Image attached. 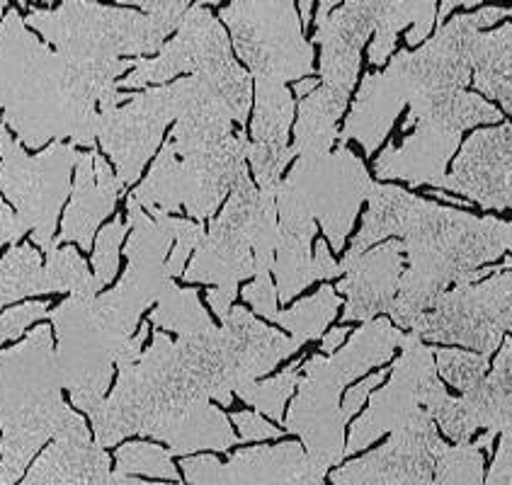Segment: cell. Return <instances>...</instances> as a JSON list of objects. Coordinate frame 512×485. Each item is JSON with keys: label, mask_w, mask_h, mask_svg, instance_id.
<instances>
[{"label": "cell", "mask_w": 512, "mask_h": 485, "mask_svg": "<svg viewBox=\"0 0 512 485\" xmlns=\"http://www.w3.org/2000/svg\"><path fill=\"white\" fill-rule=\"evenodd\" d=\"M250 384L221 328L202 338L153 335L139 362L119 367V381L93 415L95 444L115 447L132 435L168 444L170 456L238 447L231 422L212 401L229 408L233 393Z\"/></svg>", "instance_id": "6da1fadb"}, {"label": "cell", "mask_w": 512, "mask_h": 485, "mask_svg": "<svg viewBox=\"0 0 512 485\" xmlns=\"http://www.w3.org/2000/svg\"><path fill=\"white\" fill-rule=\"evenodd\" d=\"M136 61L76 64L27 32L10 10L0 22V110L5 124L37 148L68 136L73 146H93L100 112L115 110L129 95L117 78Z\"/></svg>", "instance_id": "7a4b0ae2"}, {"label": "cell", "mask_w": 512, "mask_h": 485, "mask_svg": "<svg viewBox=\"0 0 512 485\" xmlns=\"http://www.w3.org/2000/svg\"><path fill=\"white\" fill-rule=\"evenodd\" d=\"M231 107L219 90L195 76V90L173 134L158 153L149 178L132 192L134 202L151 214L187 209L202 224L219 209L241 175L248 173V134L233 131Z\"/></svg>", "instance_id": "3957f363"}, {"label": "cell", "mask_w": 512, "mask_h": 485, "mask_svg": "<svg viewBox=\"0 0 512 485\" xmlns=\"http://www.w3.org/2000/svg\"><path fill=\"white\" fill-rule=\"evenodd\" d=\"M398 236L403 238L408 270L401 275L389 316L401 328H411L449 284H474L496 272L483 267L510 248L512 228L493 216L479 219L413 194Z\"/></svg>", "instance_id": "277c9868"}, {"label": "cell", "mask_w": 512, "mask_h": 485, "mask_svg": "<svg viewBox=\"0 0 512 485\" xmlns=\"http://www.w3.org/2000/svg\"><path fill=\"white\" fill-rule=\"evenodd\" d=\"M76 418L61 398L49 328L0 350V485H17L34 454Z\"/></svg>", "instance_id": "5b68a950"}, {"label": "cell", "mask_w": 512, "mask_h": 485, "mask_svg": "<svg viewBox=\"0 0 512 485\" xmlns=\"http://www.w3.org/2000/svg\"><path fill=\"white\" fill-rule=\"evenodd\" d=\"M403 333L389 318H372L355 330L347 347L333 355H316L306 362V376L299 381L287 418V430L301 437L304 452L321 471L345 459V425L340 393L357 376L381 367L394 357Z\"/></svg>", "instance_id": "8992f818"}, {"label": "cell", "mask_w": 512, "mask_h": 485, "mask_svg": "<svg viewBox=\"0 0 512 485\" xmlns=\"http://www.w3.org/2000/svg\"><path fill=\"white\" fill-rule=\"evenodd\" d=\"M132 8L68 0L56 10H32L27 25L76 64H110L119 56H141L163 49V39L178 30L190 3L182 0H127Z\"/></svg>", "instance_id": "52a82bcc"}, {"label": "cell", "mask_w": 512, "mask_h": 485, "mask_svg": "<svg viewBox=\"0 0 512 485\" xmlns=\"http://www.w3.org/2000/svg\"><path fill=\"white\" fill-rule=\"evenodd\" d=\"M49 318L59 335L54 355L61 386L71 391L73 405L93 418L110 388L112 367L139 362L149 325L129 335L100 296L73 294L49 311Z\"/></svg>", "instance_id": "ba28073f"}, {"label": "cell", "mask_w": 512, "mask_h": 485, "mask_svg": "<svg viewBox=\"0 0 512 485\" xmlns=\"http://www.w3.org/2000/svg\"><path fill=\"white\" fill-rule=\"evenodd\" d=\"M503 112L483 97L466 90L432 93L411 102L403 134L413 131L403 146H386L377 161L381 180H406L408 185H430L442 190L449 158L459 148L462 131L476 124L500 122Z\"/></svg>", "instance_id": "9c48e42d"}, {"label": "cell", "mask_w": 512, "mask_h": 485, "mask_svg": "<svg viewBox=\"0 0 512 485\" xmlns=\"http://www.w3.org/2000/svg\"><path fill=\"white\" fill-rule=\"evenodd\" d=\"M367 168L350 148L299 156L289 178L277 190L280 224H321L333 250H343L362 202L372 192Z\"/></svg>", "instance_id": "30bf717a"}, {"label": "cell", "mask_w": 512, "mask_h": 485, "mask_svg": "<svg viewBox=\"0 0 512 485\" xmlns=\"http://www.w3.org/2000/svg\"><path fill=\"white\" fill-rule=\"evenodd\" d=\"M233 47L255 81L287 85L314 73V44L301 34L297 5L289 0H241L221 8Z\"/></svg>", "instance_id": "8fae6325"}, {"label": "cell", "mask_w": 512, "mask_h": 485, "mask_svg": "<svg viewBox=\"0 0 512 485\" xmlns=\"http://www.w3.org/2000/svg\"><path fill=\"white\" fill-rule=\"evenodd\" d=\"M78 156L76 146L61 141H54L39 156H27L0 124V190L15 204L17 221L25 231H32L42 250L54 243L56 216L71 194V168Z\"/></svg>", "instance_id": "7c38bea8"}, {"label": "cell", "mask_w": 512, "mask_h": 485, "mask_svg": "<svg viewBox=\"0 0 512 485\" xmlns=\"http://www.w3.org/2000/svg\"><path fill=\"white\" fill-rule=\"evenodd\" d=\"M510 265L481 284H462L445 291L428 311L411 325L420 340L442 345H464L491 357L498 350L503 333L510 330Z\"/></svg>", "instance_id": "4fadbf2b"}, {"label": "cell", "mask_w": 512, "mask_h": 485, "mask_svg": "<svg viewBox=\"0 0 512 485\" xmlns=\"http://www.w3.org/2000/svg\"><path fill=\"white\" fill-rule=\"evenodd\" d=\"M127 216V226L132 228V238L127 243L129 267L115 291H107L100 299L119 325L134 335L141 313L161 301V296L173 284V277L168 275V250L175 241L178 219L168 214H153L151 219L134 202L132 194L127 199Z\"/></svg>", "instance_id": "5bb4252c"}, {"label": "cell", "mask_w": 512, "mask_h": 485, "mask_svg": "<svg viewBox=\"0 0 512 485\" xmlns=\"http://www.w3.org/2000/svg\"><path fill=\"white\" fill-rule=\"evenodd\" d=\"M195 90V78H182L173 85L146 90L144 95H134V100L124 107L100 112L98 136L107 156L115 158L117 178L122 185H132L139 178L144 165L156 153L163 129L170 122H178L185 112Z\"/></svg>", "instance_id": "9a60e30c"}, {"label": "cell", "mask_w": 512, "mask_h": 485, "mask_svg": "<svg viewBox=\"0 0 512 485\" xmlns=\"http://www.w3.org/2000/svg\"><path fill=\"white\" fill-rule=\"evenodd\" d=\"M403 355L396 359L391 381L372 396L369 410L352 427L345 454H357L372 447L384 432L413 418L418 410L432 413L447 396L435 369V357L418 335H403Z\"/></svg>", "instance_id": "2e32d148"}, {"label": "cell", "mask_w": 512, "mask_h": 485, "mask_svg": "<svg viewBox=\"0 0 512 485\" xmlns=\"http://www.w3.org/2000/svg\"><path fill=\"white\" fill-rule=\"evenodd\" d=\"M479 34V15H459L449 25H442L423 49L398 51L384 73L406 105L432 93L466 90L471 83V49Z\"/></svg>", "instance_id": "e0dca14e"}, {"label": "cell", "mask_w": 512, "mask_h": 485, "mask_svg": "<svg viewBox=\"0 0 512 485\" xmlns=\"http://www.w3.org/2000/svg\"><path fill=\"white\" fill-rule=\"evenodd\" d=\"M445 442L425 410L394 427L377 452L331 473L333 485H432V473Z\"/></svg>", "instance_id": "ac0fdd59"}, {"label": "cell", "mask_w": 512, "mask_h": 485, "mask_svg": "<svg viewBox=\"0 0 512 485\" xmlns=\"http://www.w3.org/2000/svg\"><path fill=\"white\" fill-rule=\"evenodd\" d=\"M236 61L231 59V42L224 27L207 5H190L182 17L178 34L158 51L156 59H136L132 76L122 78V88H141L146 83H163L180 73L214 76Z\"/></svg>", "instance_id": "d6986e66"}, {"label": "cell", "mask_w": 512, "mask_h": 485, "mask_svg": "<svg viewBox=\"0 0 512 485\" xmlns=\"http://www.w3.org/2000/svg\"><path fill=\"white\" fill-rule=\"evenodd\" d=\"M182 471L192 485H326V471L297 442L241 449L226 464L216 456H192L182 461Z\"/></svg>", "instance_id": "ffe728a7"}, {"label": "cell", "mask_w": 512, "mask_h": 485, "mask_svg": "<svg viewBox=\"0 0 512 485\" xmlns=\"http://www.w3.org/2000/svg\"><path fill=\"white\" fill-rule=\"evenodd\" d=\"M377 25V0H335L318 5L316 42L321 44L323 88L340 97H350L360 73V49Z\"/></svg>", "instance_id": "44dd1931"}, {"label": "cell", "mask_w": 512, "mask_h": 485, "mask_svg": "<svg viewBox=\"0 0 512 485\" xmlns=\"http://www.w3.org/2000/svg\"><path fill=\"white\" fill-rule=\"evenodd\" d=\"M510 386H512V342H505L491 374H486L462 398L447 393L432 410V422L445 430L457 444H469L479 427H486L493 437L510 430Z\"/></svg>", "instance_id": "7402d4cb"}, {"label": "cell", "mask_w": 512, "mask_h": 485, "mask_svg": "<svg viewBox=\"0 0 512 485\" xmlns=\"http://www.w3.org/2000/svg\"><path fill=\"white\" fill-rule=\"evenodd\" d=\"M510 124L481 129L464 144L454 170L445 175L442 190L466 194L483 209L510 207Z\"/></svg>", "instance_id": "603a6c76"}, {"label": "cell", "mask_w": 512, "mask_h": 485, "mask_svg": "<svg viewBox=\"0 0 512 485\" xmlns=\"http://www.w3.org/2000/svg\"><path fill=\"white\" fill-rule=\"evenodd\" d=\"M294 117V100L287 85L255 81L253 141H248L246 158L253 165L258 190L277 194L282 173L294 158L289 141V124Z\"/></svg>", "instance_id": "cb8c5ba5"}, {"label": "cell", "mask_w": 512, "mask_h": 485, "mask_svg": "<svg viewBox=\"0 0 512 485\" xmlns=\"http://www.w3.org/2000/svg\"><path fill=\"white\" fill-rule=\"evenodd\" d=\"M345 279L335 291L347 296L345 323L372 321L379 311H389L403 275V243L389 241L367 250L352 262H338Z\"/></svg>", "instance_id": "d4e9b609"}, {"label": "cell", "mask_w": 512, "mask_h": 485, "mask_svg": "<svg viewBox=\"0 0 512 485\" xmlns=\"http://www.w3.org/2000/svg\"><path fill=\"white\" fill-rule=\"evenodd\" d=\"M110 456L90 439L81 415L54 437L20 485H107Z\"/></svg>", "instance_id": "484cf974"}, {"label": "cell", "mask_w": 512, "mask_h": 485, "mask_svg": "<svg viewBox=\"0 0 512 485\" xmlns=\"http://www.w3.org/2000/svg\"><path fill=\"white\" fill-rule=\"evenodd\" d=\"M122 180L112 173V168L98 153H81L76 163V185H73V197L61 224V233L51 245L73 241L83 250H90L95 231L105 216L115 209L119 192H122Z\"/></svg>", "instance_id": "4316f807"}, {"label": "cell", "mask_w": 512, "mask_h": 485, "mask_svg": "<svg viewBox=\"0 0 512 485\" xmlns=\"http://www.w3.org/2000/svg\"><path fill=\"white\" fill-rule=\"evenodd\" d=\"M182 275L190 284H214L216 289L233 291H238L243 279L255 275L253 250L231 204H226L219 219H214L212 228L204 233L195 258Z\"/></svg>", "instance_id": "83f0119b"}, {"label": "cell", "mask_w": 512, "mask_h": 485, "mask_svg": "<svg viewBox=\"0 0 512 485\" xmlns=\"http://www.w3.org/2000/svg\"><path fill=\"white\" fill-rule=\"evenodd\" d=\"M316 224H277V262L272 265L277 275V301L289 299L304 291L316 279H335L343 275L340 265L328 253V243L318 241L311 253Z\"/></svg>", "instance_id": "f1b7e54d"}, {"label": "cell", "mask_w": 512, "mask_h": 485, "mask_svg": "<svg viewBox=\"0 0 512 485\" xmlns=\"http://www.w3.org/2000/svg\"><path fill=\"white\" fill-rule=\"evenodd\" d=\"M403 107L406 100L398 95L396 85L386 78V73H372L362 81L355 105L347 114L343 134H338L340 144L347 146V139L360 141L369 156L384 144Z\"/></svg>", "instance_id": "f546056e"}, {"label": "cell", "mask_w": 512, "mask_h": 485, "mask_svg": "<svg viewBox=\"0 0 512 485\" xmlns=\"http://www.w3.org/2000/svg\"><path fill=\"white\" fill-rule=\"evenodd\" d=\"M221 330L229 335L233 350L241 359L243 372L250 381H258V376L267 374L282 359L301 350L297 342L284 338L277 330H270L241 306L231 308L229 316L221 321Z\"/></svg>", "instance_id": "4dcf8cb0"}, {"label": "cell", "mask_w": 512, "mask_h": 485, "mask_svg": "<svg viewBox=\"0 0 512 485\" xmlns=\"http://www.w3.org/2000/svg\"><path fill=\"white\" fill-rule=\"evenodd\" d=\"M347 97L331 93L328 88H316L299 102V122L294 131V156L328 153L338 141V119L343 117Z\"/></svg>", "instance_id": "1f68e13d"}, {"label": "cell", "mask_w": 512, "mask_h": 485, "mask_svg": "<svg viewBox=\"0 0 512 485\" xmlns=\"http://www.w3.org/2000/svg\"><path fill=\"white\" fill-rule=\"evenodd\" d=\"M437 20V5L432 0H420V3H394V0H377V25H374L372 47H369V61L372 64H386L396 44V34L413 22V32L408 34V42L420 44L428 37L432 25Z\"/></svg>", "instance_id": "d6a6232c"}, {"label": "cell", "mask_w": 512, "mask_h": 485, "mask_svg": "<svg viewBox=\"0 0 512 485\" xmlns=\"http://www.w3.org/2000/svg\"><path fill=\"white\" fill-rule=\"evenodd\" d=\"M510 49H512V27L479 34L471 49V81L483 95L496 97L503 102L505 110H512L510 93Z\"/></svg>", "instance_id": "836d02e7"}, {"label": "cell", "mask_w": 512, "mask_h": 485, "mask_svg": "<svg viewBox=\"0 0 512 485\" xmlns=\"http://www.w3.org/2000/svg\"><path fill=\"white\" fill-rule=\"evenodd\" d=\"M151 323L163 330H173L180 338H202L216 328L199 304L197 291L180 289L175 282L158 301V308L151 313Z\"/></svg>", "instance_id": "e575fe53"}, {"label": "cell", "mask_w": 512, "mask_h": 485, "mask_svg": "<svg viewBox=\"0 0 512 485\" xmlns=\"http://www.w3.org/2000/svg\"><path fill=\"white\" fill-rule=\"evenodd\" d=\"M340 296L335 294L333 287H321L314 296L299 301L297 306L287 308V311H277L275 321L280 323L284 330L292 333V340L301 347L304 342L318 340L323 335V330L328 328V323L335 318V311H338Z\"/></svg>", "instance_id": "d590c367"}, {"label": "cell", "mask_w": 512, "mask_h": 485, "mask_svg": "<svg viewBox=\"0 0 512 485\" xmlns=\"http://www.w3.org/2000/svg\"><path fill=\"white\" fill-rule=\"evenodd\" d=\"M47 294L44 265L32 245H13L0 262V308L30 294Z\"/></svg>", "instance_id": "8d00e7d4"}, {"label": "cell", "mask_w": 512, "mask_h": 485, "mask_svg": "<svg viewBox=\"0 0 512 485\" xmlns=\"http://www.w3.org/2000/svg\"><path fill=\"white\" fill-rule=\"evenodd\" d=\"M44 287L51 291H71L73 296H98V282L88 272L81 255L73 248H51L44 262Z\"/></svg>", "instance_id": "74e56055"}, {"label": "cell", "mask_w": 512, "mask_h": 485, "mask_svg": "<svg viewBox=\"0 0 512 485\" xmlns=\"http://www.w3.org/2000/svg\"><path fill=\"white\" fill-rule=\"evenodd\" d=\"M299 386V362L289 364V369H284L282 374H277L275 379L270 381H250V384H243L236 391V396L241 398L243 403L253 405L260 413L267 415L270 420L280 422L284 415V403L287 398L297 391Z\"/></svg>", "instance_id": "f35d334b"}, {"label": "cell", "mask_w": 512, "mask_h": 485, "mask_svg": "<svg viewBox=\"0 0 512 485\" xmlns=\"http://www.w3.org/2000/svg\"><path fill=\"white\" fill-rule=\"evenodd\" d=\"M122 476H151L166 478V481L178 483V469L173 466V456L168 449L156 447V444L132 442L119 447L117 452V471Z\"/></svg>", "instance_id": "ab89813d"}, {"label": "cell", "mask_w": 512, "mask_h": 485, "mask_svg": "<svg viewBox=\"0 0 512 485\" xmlns=\"http://www.w3.org/2000/svg\"><path fill=\"white\" fill-rule=\"evenodd\" d=\"M483 456L471 442L445 447L435 464L432 485H483Z\"/></svg>", "instance_id": "60d3db41"}, {"label": "cell", "mask_w": 512, "mask_h": 485, "mask_svg": "<svg viewBox=\"0 0 512 485\" xmlns=\"http://www.w3.org/2000/svg\"><path fill=\"white\" fill-rule=\"evenodd\" d=\"M437 376H445L447 384H452L459 391H471L483 376L488 374L491 364L488 357L474 355V352H459V350H437L435 355Z\"/></svg>", "instance_id": "b9f144b4"}, {"label": "cell", "mask_w": 512, "mask_h": 485, "mask_svg": "<svg viewBox=\"0 0 512 485\" xmlns=\"http://www.w3.org/2000/svg\"><path fill=\"white\" fill-rule=\"evenodd\" d=\"M127 231L129 226L119 219H115L110 226H105L100 231L98 243H95V253H93V265H95L93 279L98 282L100 289L105 287V284H110L117 275L119 245H122Z\"/></svg>", "instance_id": "7bdbcfd3"}, {"label": "cell", "mask_w": 512, "mask_h": 485, "mask_svg": "<svg viewBox=\"0 0 512 485\" xmlns=\"http://www.w3.org/2000/svg\"><path fill=\"white\" fill-rule=\"evenodd\" d=\"M204 233L207 231H204L202 224H192V221L178 219V228H175V248L168 260L170 277H178L185 272V262L192 255V250H197V245L202 243Z\"/></svg>", "instance_id": "ee69618b"}, {"label": "cell", "mask_w": 512, "mask_h": 485, "mask_svg": "<svg viewBox=\"0 0 512 485\" xmlns=\"http://www.w3.org/2000/svg\"><path fill=\"white\" fill-rule=\"evenodd\" d=\"M44 316H49V304H44V301H30V304L10 308L8 313L0 316V345L22 335L27 325H32Z\"/></svg>", "instance_id": "f6af8a7d"}, {"label": "cell", "mask_w": 512, "mask_h": 485, "mask_svg": "<svg viewBox=\"0 0 512 485\" xmlns=\"http://www.w3.org/2000/svg\"><path fill=\"white\" fill-rule=\"evenodd\" d=\"M243 296H246L248 304L253 306L260 316L275 321L280 308H277V291L272 287L270 275H255V282L243 289Z\"/></svg>", "instance_id": "bcb514c9"}, {"label": "cell", "mask_w": 512, "mask_h": 485, "mask_svg": "<svg viewBox=\"0 0 512 485\" xmlns=\"http://www.w3.org/2000/svg\"><path fill=\"white\" fill-rule=\"evenodd\" d=\"M231 420L241 430V442H260V439L282 437L280 427H272L270 422L255 413H233Z\"/></svg>", "instance_id": "7dc6e473"}, {"label": "cell", "mask_w": 512, "mask_h": 485, "mask_svg": "<svg viewBox=\"0 0 512 485\" xmlns=\"http://www.w3.org/2000/svg\"><path fill=\"white\" fill-rule=\"evenodd\" d=\"M512 476V435L510 430L503 432V442H500L496 459H493L491 471H488V478L483 485H510Z\"/></svg>", "instance_id": "c3c4849f"}, {"label": "cell", "mask_w": 512, "mask_h": 485, "mask_svg": "<svg viewBox=\"0 0 512 485\" xmlns=\"http://www.w3.org/2000/svg\"><path fill=\"white\" fill-rule=\"evenodd\" d=\"M384 376H386V372H377V374L367 376V379L360 381V384H357L355 388H350V391H347L345 403L340 405V410H343V418L345 420H350L352 415H355L357 410L362 408V403L367 401L369 391H372V388H377L381 381H384Z\"/></svg>", "instance_id": "681fc988"}, {"label": "cell", "mask_w": 512, "mask_h": 485, "mask_svg": "<svg viewBox=\"0 0 512 485\" xmlns=\"http://www.w3.org/2000/svg\"><path fill=\"white\" fill-rule=\"evenodd\" d=\"M25 228L20 226V221H17V216L10 211L8 204L0 199V248H3L5 243H13L17 245L22 236H25Z\"/></svg>", "instance_id": "f907efd6"}, {"label": "cell", "mask_w": 512, "mask_h": 485, "mask_svg": "<svg viewBox=\"0 0 512 485\" xmlns=\"http://www.w3.org/2000/svg\"><path fill=\"white\" fill-rule=\"evenodd\" d=\"M233 299H236V291L233 289H214L209 291V304H212V311H216V316L224 321L229 316Z\"/></svg>", "instance_id": "816d5d0a"}, {"label": "cell", "mask_w": 512, "mask_h": 485, "mask_svg": "<svg viewBox=\"0 0 512 485\" xmlns=\"http://www.w3.org/2000/svg\"><path fill=\"white\" fill-rule=\"evenodd\" d=\"M345 338H347V330H345V328H333V330H328V335H326V338H323L321 350L326 352V355H333V352L338 350L340 345H343Z\"/></svg>", "instance_id": "f5cc1de1"}, {"label": "cell", "mask_w": 512, "mask_h": 485, "mask_svg": "<svg viewBox=\"0 0 512 485\" xmlns=\"http://www.w3.org/2000/svg\"><path fill=\"white\" fill-rule=\"evenodd\" d=\"M107 485H158V483H144V481H139V478L122 476V473H112ZM173 485H180V483H173Z\"/></svg>", "instance_id": "db71d44e"}, {"label": "cell", "mask_w": 512, "mask_h": 485, "mask_svg": "<svg viewBox=\"0 0 512 485\" xmlns=\"http://www.w3.org/2000/svg\"><path fill=\"white\" fill-rule=\"evenodd\" d=\"M316 88H318V78H304V81H299L297 85H294V93H297L299 97H306V95L314 93Z\"/></svg>", "instance_id": "11a10c76"}, {"label": "cell", "mask_w": 512, "mask_h": 485, "mask_svg": "<svg viewBox=\"0 0 512 485\" xmlns=\"http://www.w3.org/2000/svg\"><path fill=\"white\" fill-rule=\"evenodd\" d=\"M311 13H314V3H311V0H304V3L297 5V15H299L301 25H309Z\"/></svg>", "instance_id": "9f6ffc18"}, {"label": "cell", "mask_w": 512, "mask_h": 485, "mask_svg": "<svg viewBox=\"0 0 512 485\" xmlns=\"http://www.w3.org/2000/svg\"><path fill=\"white\" fill-rule=\"evenodd\" d=\"M459 5H464V3H459V0H447V3L442 5V8H440V22H442V25H445V17L452 13L454 8H459Z\"/></svg>", "instance_id": "6f0895ef"}, {"label": "cell", "mask_w": 512, "mask_h": 485, "mask_svg": "<svg viewBox=\"0 0 512 485\" xmlns=\"http://www.w3.org/2000/svg\"><path fill=\"white\" fill-rule=\"evenodd\" d=\"M3 10H5V3H3V0H0V15H3Z\"/></svg>", "instance_id": "680465c9"}]
</instances>
